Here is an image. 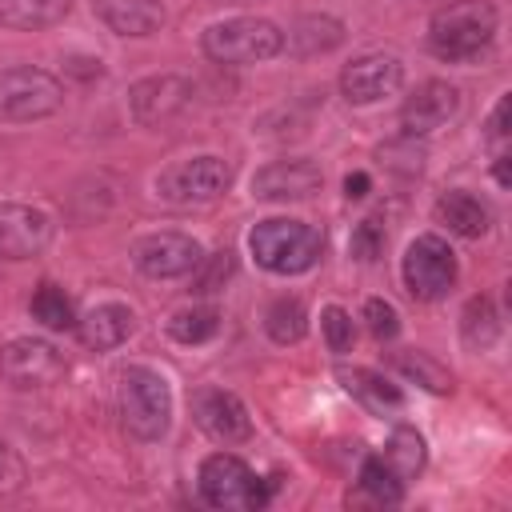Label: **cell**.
<instances>
[{
  "label": "cell",
  "instance_id": "21",
  "mask_svg": "<svg viewBox=\"0 0 512 512\" xmlns=\"http://www.w3.org/2000/svg\"><path fill=\"white\" fill-rule=\"evenodd\" d=\"M340 44H344V24L336 16H328V12H304L284 32V48L292 56H324V52H332Z\"/></svg>",
  "mask_w": 512,
  "mask_h": 512
},
{
  "label": "cell",
  "instance_id": "28",
  "mask_svg": "<svg viewBox=\"0 0 512 512\" xmlns=\"http://www.w3.org/2000/svg\"><path fill=\"white\" fill-rule=\"evenodd\" d=\"M460 336L468 348H488L500 336V312L488 296H472L460 312Z\"/></svg>",
  "mask_w": 512,
  "mask_h": 512
},
{
  "label": "cell",
  "instance_id": "7",
  "mask_svg": "<svg viewBox=\"0 0 512 512\" xmlns=\"http://www.w3.org/2000/svg\"><path fill=\"white\" fill-rule=\"evenodd\" d=\"M400 276H404V288L432 304V300H444L460 276V264H456V252L448 248L444 236L436 232H424L416 236L408 248H404V260H400Z\"/></svg>",
  "mask_w": 512,
  "mask_h": 512
},
{
  "label": "cell",
  "instance_id": "32",
  "mask_svg": "<svg viewBox=\"0 0 512 512\" xmlns=\"http://www.w3.org/2000/svg\"><path fill=\"white\" fill-rule=\"evenodd\" d=\"M380 248H384V228H380V220H372V216L360 220L356 232H352V256H356V260H376Z\"/></svg>",
  "mask_w": 512,
  "mask_h": 512
},
{
  "label": "cell",
  "instance_id": "2",
  "mask_svg": "<svg viewBox=\"0 0 512 512\" xmlns=\"http://www.w3.org/2000/svg\"><path fill=\"white\" fill-rule=\"evenodd\" d=\"M116 404H120V424L128 436H136L144 444L164 440V432L172 424V388L156 368L128 364L116 384Z\"/></svg>",
  "mask_w": 512,
  "mask_h": 512
},
{
  "label": "cell",
  "instance_id": "26",
  "mask_svg": "<svg viewBox=\"0 0 512 512\" xmlns=\"http://www.w3.org/2000/svg\"><path fill=\"white\" fill-rule=\"evenodd\" d=\"M264 332L276 340V344H296L308 336V312L296 296H276L264 312Z\"/></svg>",
  "mask_w": 512,
  "mask_h": 512
},
{
  "label": "cell",
  "instance_id": "31",
  "mask_svg": "<svg viewBox=\"0 0 512 512\" xmlns=\"http://www.w3.org/2000/svg\"><path fill=\"white\" fill-rule=\"evenodd\" d=\"M364 324H368V332L376 340H396L400 336V312L388 300H380V296H372L364 304Z\"/></svg>",
  "mask_w": 512,
  "mask_h": 512
},
{
  "label": "cell",
  "instance_id": "9",
  "mask_svg": "<svg viewBox=\"0 0 512 512\" xmlns=\"http://www.w3.org/2000/svg\"><path fill=\"white\" fill-rule=\"evenodd\" d=\"M68 372V360L56 344L48 340H36V336H16L0 348V376L20 388V392H32V388H52L60 376Z\"/></svg>",
  "mask_w": 512,
  "mask_h": 512
},
{
  "label": "cell",
  "instance_id": "3",
  "mask_svg": "<svg viewBox=\"0 0 512 512\" xmlns=\"http://www.w3.org/2000/svg\"><path fill=\"white\" fill-rule=\"evenodd\" d=\"M248 252L272 276H300L320 260L324 236H320V228H312L304 220L272 216V220H260L248 232Z\"/></svg>",
  "mask_w": 512,
  "mask_h": 512
},
{
  "label": "cell",
  "instance_id": "27",
  "mask_svg": "<svg viewBox=\"0 0 512 512\" xmlns=\"http://www.w3.org/2000/svg\"><path fill=\"white\" fill-rule=\"evenodd\" d=\"M216 332H220V312L208 308V304L180 308V312H172V320H168V336H172L176 344H188V348L208 344Z\"/></svg>",
  "mask_w": 512,
  "mask_h": 512
},
{
  "label": "cell",
  "instance_id": "1",
  "mask_svg": "<svg viewBox=\"0 0 512 512\" xmlns=\"http://www.w3.org/2000/svg\"><path fill=\"white\" fill-rule=\"evenodd\" d=\"M496 4L492 0H448L428 20V48L448 64H468L496 40Z\"/></svg>",
  "mask_w": 512,
  "mask_h": 512
},
{
  "label": "cell",
  "instance_id": "34",
  "mask_svg": "<svg viewBox=\"0 0 512 512\" xmlns=\"http://www.w3.org/2000/svg\"><path fill=\"white\" fill-rule=\"evenodd\" d=\"M20 476H24V464H20V456L0 440V492H8V488H16L20 484Z\"/></svg>",
  "mask_w": 512,
  "mask_h": 512
},
{
  "label": "cell",
  "instance_id": "6",
  "mask_svg": "<svg viewBox=\"0 0 512 512\" xmlns=\"http://www.w3.org/2000/svg\"><path fill=\"white\" fill-rule=\"evenodd\" d=\"M64 104V84L32 64H12L0 68V120L4 124H32Z\"/></svg>",
  "mask_w": 512,
  "mask_h": 512
},
{
  "label": "cell",
  "instance_id": "4",
  "mask_svg": "<svg viewBox=\"0 0 512 512\" xmlns=\"http://www.w3.org/2000/svg\"><path fill=\"white\" fill-rule=\"evenodd\" d=\"M196 488H200V500L208 508H224V512L264 508L272 496V480H260L236 452L204 456L200 472H196Z\"/></svg>",
  "mask_w": 512,
  "mask_h": 512
},
{
  "label": "cell",
  "instance_id": "30",
  "mask_svg": "<svg viewBox=\"0 0 512 512\" xmlns=\"http://www.w3.org/2000/svg\"><path fill=\"white\" fill-rule=\"evenodd\" d=\"M320 332H324V344H328L332 352H348L352 340H356V324H352V316H348L340 304H328V308L320 312Z\"/></svg>",
  "mask_w": 512,
  "mask_h": 512
},
{
  "label": "cell",
  "instance_id": "10",
  "mask_svg": "<svg viewBox=\"0 0 512 512\" xmlns=\"http://www.w3.org/2000/svg\"><path fill=\"white\" fill-rule=\"evenodd\" d=\"M204 252L188 232H148L132 244V264L152 280H176L192 276L200 268Z\"/></svg>",
  "mask_w": 512,
  "mask_h": 512
},
{
  "label": "cell",
  "instance_id": "24",
  "mask_svg": "<svg viewBox=\"0 0 512 512\" xmlns=\"http://www.w3.org/2000/svg\"><path fill=\"white\" fill-rule=\"evenodd\" d=\"M380 456H384L404 480H416V476L424 472V460H428V452H424V436H420L412 424H396Z\"/></svg>",
  "mask_w": 512,
  "mask_h": 512
},
{
  "label": "cell",
  "instance_id": "11",
  "mask_svg": "<svg viewBox=\"0 0 512 512\" xmlns=\"http://www.w3.org/2000/svg\"><path fill=\"white\" fill-rule=\"evenodd\" d=\"M188 104H192V80H184L176 72L144 76L128 88V112L144 128H160V124L176 120Z\"/></svg>",
  "mask_w": 512,
  "mask_h": 512
},
{
  "label": "cell",
  "instance_id": "22",
  "mask_svg": "<svg viewBox=\"0 0 512 512\" xmlns=\"http://www.w3.org/2000/svg\"><path fill=\"white\" fill-rule=\"evenodd\" d=\"M72 12V0H0V28L40 32L60 24Z\"/></svg>",
  "mask_w": 512,
  "mask_h": 512
},
{
  "label": "cell",
  "instance_id": "20",
  "mask_svg": "<svg viewBox=\"0 0 512 512\" xmlns=\"http://www.w3.org/2000/svg\"><path fill=\"white\" fill-rule=\"evenodd\" d=\"M340 380H344V388H348V396L364 408V412H372V416H396L400 408H404V392H400V384H392L384 372H376V368H352V372H340Z\"/></svg>",
  "mask_w": 512,
  "mask_h": 512
},
{
  "label": "cell",
  "instance_id": "29",
  "mask_svg": "<svg viewBox=\"0 0 512 512\" xmlns=\"http://www.w3.org/2000/svg\"><path fill=\"white\" fill-rule=\"evenodd\" d=\"M396 368H400L404 376H412L416 384L432 388V392H448V388H452V376H448L436 360H428L424 352H400V356H396Z\"/></svg>",
  "mask_w": 512,
  "mask_h": 512
},
{
  "label": "cell",
  "instance_id": "8",
  "mask_svg": "<svg viewBox=\"0 0 512 512\" xmlns=\"http://www.w3.org/2000/svg\"><path fill=\"white\" fill-rule=\"evenodd\" d=\"M232 184V164L224 156H192L176 160L156 176V196L168 204H212Z\"/></svg>",
  "mask_w": 512,
  "mask_h": 512
},
{
  "label": "cell",
  "instance_id": "5",
  "mask_svg": "<svg viewBox=\"0 0 512 512\" xmlns=\"http://www.w3.org/2000/svg\"><path fill=\"white\" fill-rule=\"evenodd\" d=\"M200 48L212 64H260L284 52V32L264 16H232L204 28Z\"/></svg>",
  "mask_w": 512,
  "mask_h": 512
},
{
  "label": "cell",
  "instance_id": "36",
  "mask_svg": "<svg viewBox=\"0 0 512 512\" xmlns=\"http://www.w3.org/2000/svg\"><path fill=\"white\" fill-rule=\"evenodd\" d=\"M368 188H372L368 172H348V176H344V196H348V200H364Z\"/></svg>",
  "mask_w": 512,
  "mask_h": 512
},
{
  "label": "cell",
  "instance_id": "33",
  "mask_svg": "<svg viewBox=\"0 0 512 512\" xmlns=\"http://www.w3.org/2000/svg\"><path fill=\"white\" fill-rule=\"evenodd\" d=\"M504 120H508V96H500L496 100V108H492V116H488V144H492V156H508L504 152V136H508V128H504Z\"/></svg>",
  "mask_w": 512,
  "mask_h": 512
},
{
  "label": "cell",
  "instance_id": "25",
  "mask_svg": "<svg viewBox=\"0 0 512 512\" xmlns=\"http://www.w3.org/2000/svg\"><path fill=\"white\" fill-rule=\"evenodd\" d=\"M28 308H32V316H36L44 328H52V332H68V328H76L72 300H68V292H64L60 284H52V280H40V284H36Z\"/></svg>",
  "mask_w": 512,
  "mask_h": 512
},
{
  "label": "cell",
  "instance_id": "18",
  "mask_svg": "<svg viewBox=\"0 0 512 512\" xmlns=\"http://www.w3.org/2000/svg\"><path fill=\"white\" fill-rule=\"evenodd\" d=\"M132 328H136L132 308H128V304H116V300L96 304V308H88V312L76 320V332H80V340H84L92 352L120 348V344L132 336Z\"/></svg>",
  "mask_w": 512,
  "mask_h": 512
},
{
  "label": "cell",
  "instance_id": "23",
  "mask_svg": "<svg viewBox=\"0 0 512 512\" xmlns=\"http://www.w3.org/2000/svg\"><path fill=\"white\" fill-rule=\"evenodd\" d=\"M356 484H360V496H368L372 504H400L404 500V476L376 452V456H368L364 464H360V476H356Z\"/></svg>",
  "mask_w": 512,
  "mask_h": 512
},
{
  "label": "cell",
  "instance_id": "16",
  "mask_svg": "<svg viewBox=\"0 0 512 512\" xmlns=\"http://www.w3.org/2000/svg\"><path fill=\"white\" fill-rule=\"evenodd\" d=\"M324 184L320 168L304 156H284V160H272L264 164L256 176H252V192L260 200H308L316 188Z\"/></svg>",
  "mask_w": 512,
  "mask_h": 512
},
{
  "label": "cell",
  "instance_id": "12",
  "mask_svg": "<svg viewBox=\"0 0 512 512\" xmlns=\"http://www.w3.org/2000/svg\"><path fill=\"white\" fill-rule=\"evenodd\" d=\"M192 420L216 444H244L252 436V416L236 392L224 388H196L192 392Z\"/></svg>",
  "mask_w": 512,
  "mask_h": 512
},
{
  "label": "cell",
  "instance_id": "19",
  "mask_svg": "<svg viewBox=\"0 0 512 512\" xmlns=\"http://www.w3.org/2000/svg\"><path fill=\"white\" fill-rule=\"evenodd\" d=\"M432 216H436V224H444L452 236H464V240L484 236L488 224H492V208H488L476 192H468V188H452V192H444V196L436 200Z\"/></svg>",
  "mask_w": 512,
  "mask_h": 512
},
{
  "label": "cell",
  "instance_id": "17",
  "mask_svg": "<svg viewBox=\"0 0 512 512\" xmlns=\"http://www.w3.org/2000/svg\"><path fill=\"white\" fill-rule=\"evenodd\" d=\"M92 12L116 36H152L164 28L160 0H92Z\"/></svg>",
  "mask_w": 512,
  "mask_h": 512
},
{
  "label": "cell",
  "instance_id": "13",
  "mask_svg": "<svg viewBox=\"0 0 512 512\" xmlns=\"http://www.w3.org/2000/svg\"><path fill=\"white\" fill-rule=\"evenodd\" d=\"M52 216L32 208V204H16V200H0V260H32L52 244Z\"/></svg>",
  "mask_w": 512,
  "mask_h": 512
},
{
  "label": "cell",
  "instance_id": "37",
  "mask_svg": "<svg viewBox=\"0 0 512 512\" xmlns=\"http://www.w3.org/2000/svg\"><path fill=\"white\" fill-rule=\"evenodd\" d=\"M224 4H248V0H224Z\"/></svg>",
  "mask_w": 512,
  "mask_h": 512
},
{
  "label": "cell",
  "instance_id": "15",
  "mask_svg": "<svg viewBox=\"0 0 512 512\" xmlns=\"http://www.w3.org/2000/svg\"><path fill=\"white\" fill-rule=\"evenodd\" d=\"M400 84H404V64L388 52H368L340 72V92L348 104H376L400 92Z\"/></svg>",
  "mask_w": 512,
  "mask_h": 512
},
{
  "label": "cell",
  "instance_id": "14",
  "mask_svg": "<svg viewBox=\"0 0 512 512\" xmlns=\"http://www.w3.org/2000/svg\"><path fill=\"white\" fill-rule=\"evenodd\" d=\"M456 112H460V88L448 80H424L400 104V132H404V140L428 136V132L444 128Z\"/></svg>",
  "mask_w": 512,
  "mask_h": 512
},
{
  "label": "cell",
  "instance_id": "35",
  "mask_svg": "<svg viewBox=\"0 0 512 512\" xmlns=\"http://www.w3.org/2000/svg\"><path fill=\"white\" fill-rule=\"evenodd\" d=\"M232 272V252H216V264H212V276L200 280V292H216L220 288V276Z\"/></svg>",
  "mask_w": 512,
  "mask_h": 512
}]
</instances>
